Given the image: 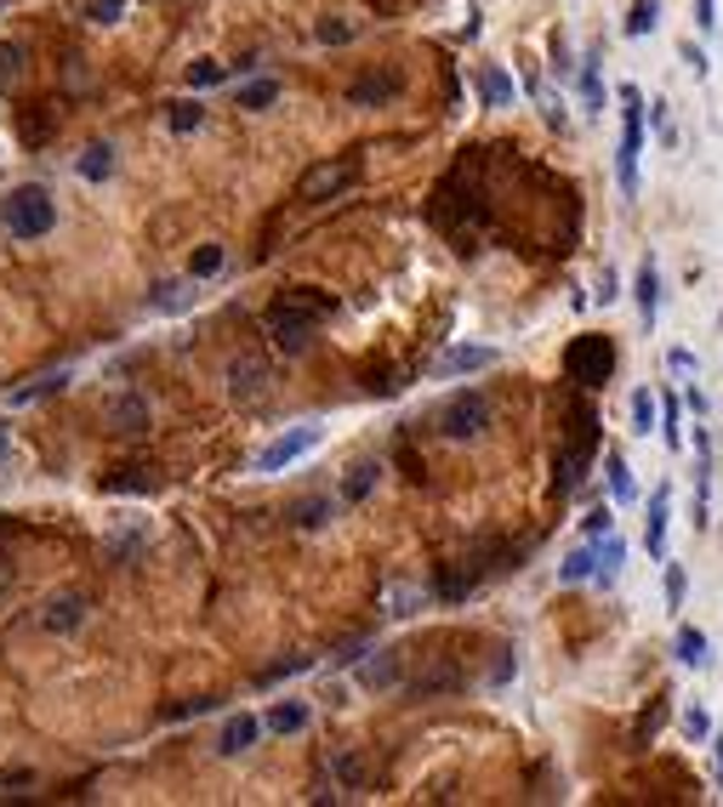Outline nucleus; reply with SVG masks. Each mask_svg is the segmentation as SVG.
Returning a JSON list of instances; mask_svg holds the SVG:
<instances>
[{
  "label": "nucleus",
  "instance_id": "obj_14",
  "mask_svg": "<svg viewBox=\"0 0 723 807\" xmlns=\"http://www.w3.org/2000/svg\"><path fill=\"white\" fill-rule=\"evenodd\" d=\"M331 779H336L347 796H365V791H370V762H365V750H336V756H331Z\"/></svg>",
  "mask_w": 723,
  "mask_h": 807
},
{
  "label": "nucleus",
  "instance_id": "obj_37",
  "mask_svg": "<svg viewBox=\"0 0 723 807\" xmlns=\"http://www.w3.org/2000/svg\"><path fill=\"white\" fill-rule=\"evenodd\" d=\"M171 132H199V125H206V109L194 103V97H183V103H171Z\"/></svg>",
  "mask_w": 723,
  "mask_h": 807
},
{
  "label": "nucleus",
  "instance_id": "obj_44",
  "mask_svg": "<svg viewBox=\"0 0 723 807\" xmlns=\"http://www.w3.org/2000/svg\"><path fill=\"white\" fill-rule=\"evenodd\" d=\"M217 80H222V63H211V58L188 63V86H194V91H206V86H217Z\"/></svg>",
  "mask_w": 723,
  "mask_h": 807
},
{
  "label": "nucleus",
  "instance_id": "obj_3",
  "mask_svg": "<svg viewBox=\"0 0 723 807\" xmlns=\"http://www.w3.org/2000/svg\"><path fill=\"white\" fill-rule=\"evenodd\" d=\"M439 433L451 444H473L490 433V398L485 393H451L439 404Z\"/></svg>",
  "mask_w": 723,
  "mask_h": 807
},
{
  "label": "nucleus",
  "instance_id": "obj_21",
  "mask_svg": "<svg viewBox=\"0 0 723 807\" xmlns=\"http://www.w3.org/2000/svg\"><path fill=\"white\" fill-rule=\"evenodd\" d=\"M194 273H188V280H166V285H155V290H148V308H155V313H183V308H194Z\"/></svg>",
  "mask_w": 723,
  "mask_h": 807
},
{
  "label": "nucleus",
  "instance_id": "obj_45",
  "mask_svg": "<svg viewBox=\"0 0 723 807\" xmlns=\"http://www.w3.org/2000/svg\"><path fill=\"white\" fill-rule=\"evenodd\" d=\"M712 734V717L701 711V705H689V711H684V740H707Z\"/></svg>",
  "mask_w": 723,
  "mask_h": 807
},
{
  "label": "nucleus",
  "instance_id": "obj_19",
  "mask_svg": "<svg viewBox=\"0 0 723 807\" xmlns=\"http://www.w3.org/2000/svg\"><path fill=\"white\" fill-rule=\"evenodd\" d=\"M666 518H672V489H655L650 518H644V546H650V558H666Z\"/></svg>",
  "mask_w": 723,
  "mask_h": 807
},
{
  "label": "nucleus",
  "instance_id": "obj_33",
  "mask_svg": "<svg viewBox=\"0 0 723 807\" xmlns=\"http://www.w3.org/2000/svg\"><path fill=\"white\" fill-rule=\"evenodd\" d=\"M23 63H29V52H23L17 40H12V46L0 40V86H17V80H23Z\"/></svg>",
  "mask_w": 723,
  "mask_h": 807
},
{
  "label": "nucleus",
  "instance_id": "obj_25",
  "mask_svg": "<svg viewBox=\"0 0 723 807\" xmlns=\"http://www.w3.org/2000/svg\"><path fill=\"white\" fill-rule=\"evenodd\" d=\"M262 728H268V734H303V728H308V705L303 699H280L262 717Z\"/></svg>",
  "mask_w": 723,
  "mask_h": 807
},
{
  "label": "nucleus",
  "instance_id": "obj_47",
  "mask_svg": "<svg viewBox=\"0 0 723 807\" xmlns=\"http://www.w3.org/2000/svg\"><path fill=\"white\" fill-rule=\"evenodd\" d=\"M610 523H615V518H610V507H592L581 529H587V541H604V535H610Z\"/></svg>",
  "mask_w": 723,
  "mask_h": 807
},
{
  "label": "nucleus",
  "instance_id": "obj_55",
  "mask_svg": "<svg viewBox=\"0 0 723 807\" xmlns=\"http://www.w3.org/2000/svg\"><path fill=\"white\" fill-rule=\"evenodd\" d=\"M0 7H12V0H0Z\"/></svg>",
  "mask_w": 723,
  "mask_h": 807
},
{
  "label": "nucleus",
  "instance_id": "obj_11",
  "mask_svg": "<svg viewBox=\"0 0 723 807\" xmlns=\"http://www.w3.org/2000/svg\"><path fill=\"white\" fill-rule=\"evenodd\" d=\"M86 614H91V597H86V592H63V597L46 603L40 625H46L52 637H69V632H81V625H86Z\"/></svg>",
  "mask_w": 723,
  "mask_h": 807
},
{
  "label": "nucleus",
  "instance_id": "obj_5",
  "mask_svg": "<svg viewBox=\"0 0 723 807\" xmlns=\"http://www.w3.org/2000/svg\"><path fill=\"white\" fill-rule=\"evenodd\" d=\"M564 364H569V375H576L581 387H604L610 370H615V347L604 336H581L576 347L564 352Z\"/></svg>",
  "mask_w": 723,
  "mask_h": 807
},
{
  "label": "nucleus",
  "instance_id": "obj_29",
  "mask_svg": "<svg viewBox=\"0 0 723 807\" xmlns=\"http://www.w3.org/2000/svg\"><path fill=\"white\" fill-rule=\"evenodd\" d=\"M479 97H485L490 109H507V103H513V80H507L502 69H485V74H479Z\"/></svg>",
  "mask_w": 723,
  "mask_h": 807
},
{
  "label": "nucleus",
  "instance_id": "obj_36",
  "mask_svg": "<svg viewBox=\"0 0 723 807\" xmlns=\"http://www.w3.org/2000/svg\"><path fill=\"white\" fill-rule=\"evenodd\" d=\"M58 387H69V370H52V375H40V382H29V387H17V393H12V404H35V398H46V393H58Z\"/></svg>",
  "mask_w": 723,
  "mask_h": 807
},
{
  "label": "nucleus",
  "instance_id": "obj_24",
  "mask_svg": "<svg viewBox=\"0 0 723 807\" xmlns=\"http://www.w3.org/2000/svg\"><path fill=\"white\" fill-rule=\"evenodd\" d=\"M314 331H319V324H296V319H268V336H273V347H285V352H308V347H314Z\"/></svg>",
  "mask_w": 723,
  "mask_h": 807
},
{
  "label": "nucleus",
  "instance_id": "obj_28",
  "mask_svg": "<svg viewBox=\"0 0 723 807\" xmlns=\"http://www.w3.org/2000/svg\"><path fill=\"white\" fill-rule=\"evenodd\" d=\"M661 444L666 449H684V398L678 393L661 398Z\"/></svg>",
  "mask_w": 723,
  "mask_h": 807
},
{
  "label": "nucleus",
  "instance_id": "obj_32",
  "mask_svg": "<svg viewBox=\"0 0 723 807\" xmlns=\"http://www.w3.org/2000/svg\"><path fill=\"white\" fill-rule=\"evenodd\" d=\"M672 648H678V666H707V637L695 632V625H684V632H678V643H672Z\"/></svg>",
  "mask_w": 723,
  "mask_h": 807
},
{
  "label": "nucleus",
  "instance_id": "obj_9",
  "mask_svg": "<svg viewBox=\"0 0 723 807\" xmlns=\"http://www.w3.org/2000/svg\"><path fill=\"white\" fill-rule=\"evenodd\" d=\"M268 387H273V364L262 359V352H240V359L229 364V393L240 404H257Z\"/></svg>",
  "mask_w": 723,
  "mask_h": 807
},
{
  "label": "nucleus",
  "instance_id": "obj_41",
  "mask_svg": "<svg viewBox=\"0 0 723 807\" xmlns=\"http://www.w3.org/2000/svg\"><path fill=\"white\" fill-rule=\"evenodd\" d=\"M655 415H661V404L650 393H633V433H650Z\"/></svg>",
  "mask_w": 723,
  "mask_h": 807
},
{
  "label": "nucleus",
  "instance_id": "obj_52",
  "mask_svg": "<svg viewBox=\"0 0 723 807\" xmlns=\"http://www.w3.org/2000/svg\"><path fill=\"white\" fill-rule=\"evenodd\" d=\"M598 301H615V273L604 268V280H598Z\"/></svg>",
  "mask_w": 723,
  "mask_h": 807
},
{
  "label": "nucleus",
  "instance_id": "obj_30",
  "mask_svg": "<svg viewBox=\"0 0 723 807\" xmlns=\"http://www.w3.org/2000/svg\"><path fill=\"white\" fill-rule=\"evenodd\" d=\"M604 472H610V495L615 500H633V467H627V456H604Z\"/></svg>",
  "mask_w": 723,
  "mask_h": 807
},
{
  "label": "nucleus",
  "instance_id": "obj_43",
  "mask_svg": "<svg viewBox=\"0 0 723 807\" xmlns=\"http://www.w3.org/2000/svg\"><path fill=\"white\" fill-rule=\"evenodd\" d=\"M684 592H689L684 563H666V609H684Z\"/></svg>",
  "mask_w": 723,
  "mask_h": 807
},
{
  "label": "nucleus",
  "instance_id": "obj_17",
  "mask_svg": "<svg viewBox=\"0 0 723 807\" xmlns=\"http://www.w3.org/2000/svg\"><path fill=\"white\" fill-rule=\"evenodd\" d=\"M490 364H495V347H451V352H439L433 375H473V370H490Z\"/></svg>",
  "mask_w": 723,
  "mask_h": 807
},
{
  "label": "nucleus",
  "instance_id": "obj_1",
  "mask_svg": "<svg viewBox=\"0 0 723 807\" xmlns=\"http://www.w3.org/2000/svg\"><path fill=\"white\" fill-rule=\"evenodd\" d=\"M0 222L12 228V239H46L58 228V199L46 194L40 183H23L7 194V206H0Z\"/></svg>",
  "mask_w": 723,
  "mask_h": 807
},
{
  "label": "nucleus",
  "instance_id": "obj_34",
  "mask_svg": "<svg viewBox=\"0 0 723 807\" xmlns=\"http://www.w3.org/2000/svg\"><path fill=\"white\" fill-rule=\"evenodd\" d=\"M581 103H587V114L604 109V80H598V58L581 63Z\"/></svg>",
  "mask_w": 723,
  "mask_h": 807
},
{
  "label": "nucleus",
  "instance_id": "obj_46",
  "mask_svg": "<svg viewBox=\"0 0 723 807\" xmlns=\"http://www.w3.org/2000/svg\"><path fill=\"white\" fill-rule=\"evenodd\" d=\"M120 12H126V0H86L91 23H120Z\"/></svg>",
  "mask_w": 723,
  "mask_h": 807
},
{
  "label": "nucleus",
  "instance_id": "obj_48",
  "mask_svg": "<svg viewBox=\"0 0 723 807\" xmlns=\"http://www.w3.org/2000/svg\"><path fill=\"white\" fill-rule=\"evenodd\" d=\"M695 29H701V35L718 29V0H695Z\"/></svg>",
  "mask_w": 723,
  "mask_h": 807
},
{
  "label": "nucleus",
  "instance_id": "obj_12",
  "mask_svg": "<svg viewBox=\"0 0 723 807\" xmlns=\"http://www.w3.org/2000/svg\"><path fill=\"white\" fill-rule=\"evenodd\" d=\"M428 597H433V592L421 586V580H399V574H393L388 586H382V614H388V620H410Z\"/></svg>",
  "mask_w": 723,
  "mask_h": 807
},
{
  "label": "nucleus",
  "instance_id": "obj_31",
  "mask_svg": "<svg viewBox=\"0 0 723 807\" xmlns=\"http://www.w3.org/2000/svg\"><path fill=\"white\" fill-rule=\"evenodd\" d=\"M451 688H462V671L456 666H433L428 676H416V694H451Z\"/></svg>",
  "mask_w": 723,
  "mask_h": 807
},
{
  "label": "nucleus",
  "instance_id": "obj_39",
  "mask_svg": "<svg viewBox=\"0 0 723 807\" xmlns=\"http://www.w3.org/2000/svg\"><path fill=\"white\" fill-rule=\"evenodd\" d=\"M314 35L326 40V46H347V40L359 35V23H342V17H319V23H314Z\"/></svg>",
  "mask_w": 723,
  "mask_h": 807
},
{
  "label": "nucleus",
  "instance_id": "obj_7",
  "mask_svg": "<svg viewBox=\"0 0 723 807\" xmlns=\"http://www.w3.org/2000/svg\"><path fill=\"white\" fill-rule=\"evenodd\" d=\"M331 313V296L314 290V285H296V290H280L268 301V319H296V324H319Z\"/></svg>",
  "mask_w": 723,
  "mask_h": 807
},
{
  "label": "nucleus",
  "instance_id": "obj_6",
  "mask_svg": "<svg viewBox=\"0 0 723 807\" xmlns=\"http://www.w3.org/2000/svg\"><path fill=\"white\" fill-rule=\"evenodd\" d=\"M354 176H359V160L347 154V160H326V165H314V171H303V183H296V194L303 199H336L342 188H354Z\"/></svg>",
  "mask_w": 723,
  "mask_h": 807
},
{
  "label": "nucleus",
  "instance_id": "obj_51",
  "mask_svg": "<svg viewBox=\"0 0 723 807\" xmlns=\"http://www.w3.org/2000/svg\"><path fill=\"white\" fill-rule=\"evenodd\" d=\"M666 364L678 370V375H689V370H695V352H689V347H672V352H666Z\"/></svg>",
  "mask_w": 723,
  "mask_h": 807
},
{
  "label": "nucleus",
  "instance_id": "obj_23",
  "mask_svg": "<svg viewBox=\"0 0 723 807\" xmlns=\"http://www.w3.org/2000/svg\"><path fill=\"white\" fill-rule=\"evenodd\" d=\"M633 296H638V313H644V324H655V313H661V273H655V262H644V268H638Z\"/></svg>",
  "mask_w": 723,
  "mask_h": 807
},
{
  "label": "nucleus",
  "instance_id": "obj_49",
  "mask_svg": "<svg viewBox=\"0 0 723 807\" xmlns=\"http://www.w3.org/2000/svg\"><path fill=\"white\" fill-rule=\"evenodd\" d=\"M684 63H689V74H695V80H707V69H712V63H707V52H701L695 40L684 46Z\"/></svg>",
  "mask_w": 723,
  "mask_h": 807
},
{
  "label": "nucleus",
  "instance_id": "obj_10",
  "mask_svg": "<svg viewBox=\"0 0 723 807\" xmlns=\"http://www.w3.org/2000/svg\"><path fill=\"white\" fill-rule=\"evenodd\" d=\"M103 421L114 426V433L137 438V433H148V421H155V410H148V398H143V393H114V398L103 404Z\"/></svg>",
  "mask_w": 723,
  "mask_h": 807
},
{
  "label": "nucleus",
  "instance_id": "obj_50",
  "mask_svg": "<svg viewBox=\"0 0 723 807\" xmlns=\"http://www.w3.org/2000/svg\"><path fill=\"white\" fill-rule=\"evenodd\" d=\"M661 717H666V705H650V711H644V722H638V740H650L655 728H661Z\"/></svg>",
  "mask_w": 723,
  "mask_h": 807
},
{
  "label": "nucleus",
  "instance_id": "obj_38",
  "mask_svg": "<svg viewBox=\"0 0 723 807\" xmlns=\"http://www.w3.org/2000/svg\"><path fill=\"white\" fill-rule=\"evenodd\" d=\"M621 558H627V546H621L615 535H604V546H598V580H604V586L621 574Z\"/></svg>",
  "mask_w": 723,
  "mask_h": 807
},
{
  "label": "nucleus",
  "instance_id": "obj_53",
  "mask_svg": "<svg viewBox=\"0 0 723 807\" xmlns=\"http://www.w3.org/2000/svg\"><path fill=\"white\" fill-rule=\"evenodd\" d=\"M712 750H718V785H723V728H718V740H712Z\"/></svg>",
  "mask_w": 723,
  "mask_h": 807
},
{
  "label": "nucleus",
  "instance_id": "obj_16",
  "mask_svg": "<svg viewBox=\"0 0 723 807\" xmlns=\"http://www.w3.org/2000/svg\"><path fill=\"white\" fill-rule=\"evenodd\" d=\"M399 86H405V74L399 69H382V74H365V80L347 91V103H359V109H370V103H388V97H399Z\"/></svg>",
  "mask_w": 723,
  "mask_h": 807
},
{
  "label": "nucleus",
  "instance_id": "obj_20",
  "mask_svg": "<svg viewBox=\"0 0 723 807\" xmlns=\"http://www.w3.org/2000/svg\"><path fill=\"white\" fill-rule=\"evenodd\" d=\"M399 676H405V666H399L393 648H377V654L359 666V683H365V688H399Z\"/></svg>",
  "mask_w": 723,
  "mask_h": 807
},
{
  "label": "nucleus",
  "instance_id": "obj_4",
  "mask_svg": "<svg viewBox=\"0 0 723 807\" xmlns=\"http://www.w3.org/2000/svg\"><path fill=\"white\" fill-rule=\"evenodd\" d=\"M592 444H598V415L581 410L576 415V438L564 444V456H559V495H569L587 477V461H592Z\"/></svg>",
  "mask_w": 723,
  "mask_h": 807
},
{
  "label": "nucleus",
  "instance_id": "obj_42",
  "mask_svg": "<svg viewBox=\"0 0 723 807\" xmlns=\"http://www.w3.org/2000/svg\"><path fill=\"white\" fill-rule=\"evenodd\" d=\"M217 268H222V245H199V250H194V262H188L194 280H211Z\"/></svg>",
  "mask_w": 723,
  "mask_h": 807
},
{
  "label": "nucleus",
  "instance_id": "obj_13",
  "mask_svg": "<svg viewBox=\"0 0 723 807\" xmlns=\"http://www.w3.org/2000/svg\"><path fill=\"white\" fill-rule=\"evenodd\" d=\"M342 512V495L331 500V495H303V500H291V529H326L331 518Z\"/></svg>",
  "mask_w": 723,
  "mask_h": 807
},
{
  "label": "nucleus",
  "instance_id": "obj_54",
  "mask_svg": "<svg viewBox=\"0 0 723 807\" xmlns=\"http://www.w3.org/2000/svg\"><path fill=\"white\" fill-rule=\"evenodd\" d=\"M12 456V438H7V426H0V461H7Z\"/></svg>",
  "mask_w": 723,
  "mask_h": 807
},
{
  "label": "nucleus",
  "instance_id": "obj_2",
  "mask_svg": "<svg viewBox=\"0 0 723 807\" xmlns=\"http://www.w3.org/2000/svg\"><path fill=\"white\" fill-rule=\"evenodd\" d=\"M644 91L638 86H621V154H615V176H621V194H638V154H644Z\"/></svg>",
  "mask_w": 723,
  "mask_h": 807
},
{
  "label": "nucleus",
  "instance_id": "obj_22",
  "mask_svg": "<svg viewBox=\"0 0 723 807\" xmlns=\"http://www.w3.org/2000/svg\"><path fill=\"white\" fill-rule=\"evenodd\" d=\"M257 734H262V722H257L252 711H240V717H229V728H222L217 750H222V756H240V750H252V745H257Z\"/></svg>",
  "mask_w": 723,
  "mask_h": 807
},
{
  "label": "nucleus",
  "instance_id": "obj_18",
  "mask_svg": "<svg viewBox=\"0 0 723 807\" xmlns=\"http://www.w3.org/2000/svg\"><path fill=\"white\" fill-rule=\"evenodd\" d=\"M382 484V461H354L347 467V477H342V507H359V500H370V489Z\"/></svg>",
  "mask_w": 723,
  "mask_h": 807
},
{
  "label": "nucleus",
  "instance_id": "obj_40",
  "mask_svg": "<svg viewBox=\"0 0 723 807\" xmlns=\"http://www.w3.org/2000/svg\"><path fill=\"white\" fill-rule=\"evenodd\" d=\"M273 97H280V80H252V86H240V109H268Z\"/></svg>",
  "mask_w": 723,
  "mask_h": 807
},
{
  "label": "nucleus",
  "instance_id": "obj_35",
  "mask_svg": "<svg viewBox=\"0 0 723 807\" xmlns=\"http://www.w3.org/2000/svg\"><path fill=\"white\" fill-rule=\"evenodd\" d=\"M655 12H661V0H633V12H627V35L633 40H644L655 29Z\"/></svg>",
  "mask_w": 723,
  "mask_h": 807
},
{
  "label": "nucleus",
  "instance_id": "obj_26",
  "mask_svg": "<svg viewBox=\"0 0 723 807\" xmlns=\"http://www.w3.org/2000/svg\"><path fill=\"white\" fill-rule=\"evenodd\" d=\"M114 165H120V160H114V142H91L74 171H81L86 183H109V176H114Z\"/></svg>",
  "mask_w": 723,
  "mask_h": 807
},
{
  "label": "nucleus",
  "instance_id": "obj_8",
  "mask_svg": "<svg viewBox=\"0 0 723 807\" xmlns=\"http://www.w3.org/2000/svg\"><path fill=\"white\" fill-rule=\"evenodd\" d=\"M314 444H319V426H296V433H285V438H273L268 449H257V461H252V467H257L262 477H273V472H285L291 461H303V456H308Z\"/></svg>",
  "mask_w": 723,
  "mask_h": 807
},
{
  "label": "nucleus",
  "instance_id": "obj_15",
  "mask_svg": "<svg viewBox=\"0 0 723 807\" xmlns=\"http://www.w3.org/2000/svg\"><path fill=\"white\" fill-rule=\"evenodd\" d=\"M103 489L109 495H155L160 472L155 467H114V472H103Z\"/></svg>",
  "mask_w": 723,
  "mask_h": 807
},
{
  "label": "nucleus",
  "instance_id": "obj_27",
  "mask_svg": "<svg viewBox=\"0 0 723 807\" xmlns=\"http://www.w3.org/2000/svg\"><path fill=\"white\" fill-rule=\"evenodd\" d=\"M559 580L564 586H581V580H598V546H576L569 558L559 563Z\"/></svg>",
  "mask_w": 723,
  "mask_h": 807
}]
</instances>
